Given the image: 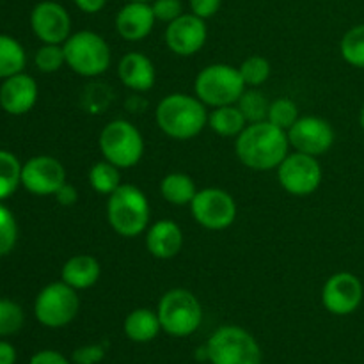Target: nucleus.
<instances>
[{"label": "nucleus", "mask_w": 364, "mask_h": 364, "mask_svg": "<svg viewBox=\"0 0 364 364\" xmlns=\"http://www.w3.org/2000/svg\"><path fill=\"white\" fill-rule=\"evenodd\" d=\"M288 148V134L270 121L247 124L235 141V153L238 160L249 169L262 173L277 169L287 159Z\"/></svg>", "instance_id": "obj_1"}, {"label": "nucleus", "mask_w": 364, "mask_h": 364, "mask_svg": "<svg viewBox=\"0 0 364 364\" xmlns=\"http://www.w3.org/2000/svg\"><path fill=\"white\" fill-rule=\"evenodd\" d=\"M155 119L167 137L174 141H191L208 127V110L198 96L173 92L160 100Z\"/></svg>", "instance_id": "obj_2"}, {"label": "nucleus", "mask_w": 364, "mask_h": 364, "mask_svg": "<svg viewBox=\"0 0 364 364\" xmlns=\"http://www.w3.org/2000/svg\"><path fill=\"white\" fill-rule=\"evenodd\" d=\"M151 210L144 192L130 183H121L107 201V220L119 237L135 238L148 230Z\"/></svg>", "instance_id": "obj_3"}, {"label": "nucleus", "mask_w": 364, "mask_h": 364, "mask_svg": "<svg viewBox=\"0 0 364 364\" xmlns=\"http://www.w3.org/2000/svg\"><path fill=\"white\" fill-rule=\"evenodd\" d=\"M247 89L238 68L231 64H210L203 68L194 80V92L206 107L235 105Z\"/></svg>", "instance_id": "obj_4"}, {"label": "nucleus", "mask_w": 364, "mask_h": 364, "mask_svg": "<svg viewBox=\"0 0 364 364\" xmlns=\"http://www.w3.org/2000/svg\"><path fill=\"white\" fill-rule=\"evenodd\" d=\"M66 66L85 78L100 77L112 63V52L105 39L92 31L71 34L63 45Z\"/></svg>", "instance_id": "obj_5"}, {"label": "nucleus", "mask_w": 364, "mask_h": 364, "mask_svg": "<svg viewBox=\"0 0 364 364\" xmlns=\"http://www.w3.org/2000/svg\"><path fill=\"white\" fill-rule=\"evenodd\" d=\"M164 333L174 338H187L199 329L203 322V308L192 291L173 288L162 295L156 308Z\"/></svg>", "instance_id": "obj_6"}, {"label": "nucleus", "mask_w": 364, "mask_h": 364, "mask_svg": "<svg viewBox=\"0 0 364 364\" xmlns=\"http://www.w3.org/2000/svg\"><path fill=\"white\" fill-rule=\"evenodd\" d=\"M212 364H262V348L251 333L238 326L219 327L205 347Z\"/></svg>", "instance_id": "obj_7"}, {"label": "nucleus", "mask_w": 364, "mask_h": 364, "mask_svg": "<svg viewBox=\"0 0 364 364\" xmlns=\"http://www.w3.org/2000/svg\"><path fill=\"white\" fill-rule=\"evenodd\" d=\"M103 159L119 169H130L144 155V139L139 128L127 119H114L103 127L98 139Z\"/></svg>", "instance_id": "obj_8"}, {"label": "nucleus", "mask_w": 364, "mask_h": 364, "mask_svg": "<svg viewBox=\"0 0 364 364\" xmlns=\"http://www.w3.org/2000/svg\"><path fill=\"white\" fill-rule=\"evenodd\" d=\"M78 309H80V299L77 290L64 281L46 284L34 302L36 320L48 329L70 326L78 315Z\"/></svg>", "instance_id": "obj_9"}, {"label": "nucleus", "mask_w": 364, "mask_h": 364, "mask_svg": "<svg viewBox=\"0 0 364 364\" xmlns=\"http://www.w3.org/2000/svg\"><path fill=\"white\" fill-rule=\"evenodd\" d=\"M237 203L230 192L208 187L198 191L191 203V213L196 223L210 231L228 230L237 219Z\"/></svg>", "instance_id": "obj_10"}, {"label": "nucleus", "mask_w": 364, "mask_h": 364, "mask_svg": "<svg viewBox=\"0 0 364 364\" xmlns=\"http://www.w3.org/2000/svg\"><path fill=\"white\" fill-rule=\"evenodd\" d=\"M322 178L323 173L318 159L301 151L288 153L287 159L277 167V180L281 187L288 194L299 198L313 194L322 183Z\"/></svg>", "instance_id": "obj_11"}, {"label": "nucleus", "mask_w": 364, "mask_h": 364, "mask_svg": "<svg viewBox=\"0 0 364 364\" xmlns=\"http://www.w3.org/2000/svg\"><path fill=\"white\" fill-rule=\"evenodd\" d=\"M287 134L290 146L295 151L306 153L316 159L326 155L334 144L333 127L329 121L318 116L299 117Z\"/></svg>", "instance_id": "obj_12"}, {"label": "nucleus", "mask_w": 364, "mask_h": 364, "mask_svg": "<svg viewBox=\"0 0 364 364\" xmlns=\"http://www.w3.org/2000/svg\"><path fill=\"white\" fill-rule=\"evenodd\" d=\"M364 297L361 279L350 272H338L326 281L322 304L331 315L347 316L358 311Z\"/></svg>", "instance_id": "obj_13"}, {"label": "nucleus", "mask_w": 364, "mask_h": 364, "mask_svg": "<svg viewBox=\"0 0 364 364\" xmlns=\"http://www.w3.org/2000/svg\"><path fill=\"white\" fill-rule=\"evenodd\" d=\"M66 183V169L55 156H32L21 167V185L34 196H53Z\"/></svg>", "instance_id": "obj_14"}, {"label": "nucleus", "mask_w": 364, "mask_h": 364, "mask_svg": "<svg viewBox=\"0 0 364 364\" xmlns=\"http://www.w3.org/2000/svg\"><path fill=\"white\" fill-rule=\"evenodd\" d=\"M31 27L36 38L45 45H64L71 36L70 13L59 2L45 0L32 9Z\"/></svg>", "instance_id": "obj_15"}, {"label": "nucleus", "mask_w": 364, "mask_h": 364, "mask_svg": "<svg viewBox=\"0 0 364 364\" xmlns=\"http://www.w3.org/2000/svg\"><path fill=\"white\" fill-rule=\"evenodd\" d=\"M208 28L203 18L196 14H181L174 21L167 23L166 45L173 53L180 57H192L205 46Z\"/></svg>", "instance_id": "obj_16"}, {"label": "nucleus", "mask_w": 364, "mask_h": 364, "mask_svg": "<svg viewBox=\"0 0 364 364\" xmlns=\"http://www.w3.org/2000/svg\"><path fill=\"white\" fill-rule=\"evenodd\" d=\"M38 84L27 73H16L4 78L0 85V107L11 116H23L34 109L38 102Z\"/></svg>", "instance_id": "obj_17"}, {"label": "nucleus", "mask_w": 364, "mask_h": 364, "mask_svg": "<svg viewBox=\"0 0 364 364\" xmlns=\"http://www.w3.org/2000/svg\"><path fill=\"white\" fill-rule=\"evenodd\" d=\"M151 4L148 2H130L119 9L116 16V31L124 41L137 43L148 38L155 25Z\"/></svg>", "instance_id": "obj_18"}, {"label": "nucleus", "mask_w": 364, "mask_h": 364, "mask_svg": "<svg viewBox=\"0 0 364 364\" xmlns=\"http://www.w3.org/2000/svg\"><path fill=\"white\" fill-rule=\"evenodd\" d=\"M117 77L121 84L134 92H148L156 80L155 64L141 52H130L121 57L117 64Z\"/></svg>", "instance_id": "obj_19"}, {"label": "nucleus", "mask_w": 364, "mask_h": 364, "mask_svg": "<svg viewBox=\"0 0 364 364\" xmlns=\"http://www.w3.org/2000/svg\"><path fill=\"white\" fill-rule=\"evenodd\" d=\"M146 249L156 259H171L183 249V231L174 220L160 219L148 228Z\"/></svg>", "instance_id": "obj_20"}, {"label": "nucleus", "mask_w": 364, "mask_h": 364, "mask_svg": "<svg viewBox=\"0 0 364 364\" xmlns=\"http://www.w3.org/2000/svg\"><path fill=\"white\" fill-rule=\"evenodd\" d=\"M100 276H102V265L91 255L71 256L60 270V281L70 284L77 291L95 287Z\"/></svg>", "instance_id": "obj_21"}, {"label": "nucleus", "mask_w": 364, "mask_h": 364, "mask_svg": "<svg viewBox=\"0 0 364 364\" xmlns=\"http://www.w3.org/2000/svg\"><path fill=\"white\" fill-rule=\"evenodd\" d=\"M123 331L128 340L134 343H149L159 336L162 326L156 311L149 308H139L124 318Z\"/></svg>", "instance_id": "obj_22"}, {"label": "nucleus", "mask_w": 364, "mask_h": 364, "mask_svg": "<svg viewBox=\"0 0 364 364\" xmlns=\"http://www.w3.org/2000/svg\"><path fill=\"white\" fill-rule=\"evenodd\" d=\"M160 194L174 206L191 205L198 194L196 181L185 173H169L160 181Z\"/></svg>", "instance_id": "obj_23"}, {"label": "nucleus", "mask_w": 364, "mask_h": 364, "mask_svg": "<svg viewBox=\"0 0 364 364\" xmlns=\"http://www.w3.org/2000/svg\"><path fill=\"white\" fill-rule=\"evenodd\" d=\"M208 127L220 137L237 139L244 132V128L247 127V121H245L244 114L240 112V109L235 103V105H224L213 109L208 114Z\"/></svg>", "instance_id": "obj_24"}, {"label": "nucleus", "mask_w": 364, "mask_h": 364, "mask_svg": "<svg viewBox=\"0 0 364 364\" xmlns=\"http://www.w3.org/2000/svg\"><path fill=\"white\" fill-rule=\"evenodd\" d=\"M27 64V53L14 38L0 34V78H9L21 73Z\"/></svg>", "instance_id": "obj_25"}, {"label": "nucleus", "mask_w": 364, "mask_h": 364, "mask_svg": "<svg viewBox=\"0 0 364 364\" xmlns=\"http://www.w3.org/2000/svg\"><path fill=\"white\" fill-rule=\"evenodd\" d=\"M89 185L98 194L110 196L114 191L121 187L119 167H116L105 159L102 162L92 164V167L89 169Z\"/></svg>", "instance_id": "obj_26"}, {"label": "nucleus", "mask_w": 364, "mask_h": 364, "mask_svg": "<svg viewBox=\"0 0 364 364\" xmlns=\"http://www.w3.org/2000/svg\"><path fill=\"white\" fill-rule=\"evenodd\" d=\"M21 167L14 153L0 149V201L11 198L21 185Z\"/></svg>", "instance_id": "obj_27"}, {"label": "nucleus", "mask_w": 364, "mask_h": 364, "mask_svg": "<svg viewBox=\"0 0 364 364\" xmlns=\"http://www.w3.org/2000/svg\"><path fill=\"white\" fill-rule=\"evenodd\" d=\"M237 107L244 114L247 124H252L267 121L270 103L265 98V95L262 91H258V87H247L244 91V95L240 96V100L237 102Z\"/></svg>", "instance_id": "obj_28"}, {"label": "nucleus", "mask_w": 364, "mask_h": 364, "mask_svg": "<svg viewBox=\"0 0 364 364\" xmlns=\"http://www.w3.org/2000/svg\"><path fill=\"white\" fill-rule=\"evenodd\" d=\"M340 52L345 63L364 70V23L345 32L340 43Z\"/></svg>", "instance_id": "obj_29"}, {"label": "nucleus", "mask_w": 364, "mask_h": 364, "mask_svg": "<svg viewBox=\"0 0 364 364\" xmlns=\"http://www.w3.org/2000/svg\"><path fill=\"white\" fill-rule=\"evenodd\" d=\"M299 107L294 100L290 98H277L270 103L269 107V116L267 121H270L272 124H276L281 130L288 132L295 124V121L299 119Z\"/></svg>", "instance_id": "obj_30"}, {"label": "nucleus", "mask_w": 364, "mask_h": 364, "mask_svg": "<svg viewBox=\"0 0 364 364\" xmlns=\"http://www.w3.org/2000/svg\"><path fill=\"white\" fill-rule=\"evenodd\" d=\"M247 87H262L270 77V63L263 55H251L238 68Z\"/></svg>", "instance_id": "obj_31"}, {"label": "nucleus", "mask_w": 364, "mask_h": 364, "mask_svg": "<svg viewBox=\"0 0 364 364\" xmlns=\"http://www.w3.org/2000/svg\"><path fill=\"white\" fill-rule=\"evenodd\" d=\"M23 323L25 313L21 306L9 299H0V338L16 334Z\"/></svg>", "instance_id": "obj_32"}, {"label": "nucleus", "mask_w": 364, "mask_h": 364, "mask_svg": "<svg viewBox=\"0 0 364 364\" xmlns=\"http://www.w3.org/2000/svg\"><path fill=\"white\" fill-rule=\"evenodd\" d=\"M34 64L41 73H55L66 64L63 45H45L38 48L34 55Z\"/></svg>", "instance_id": "obj_33"}, {"label": "nucleus", "mask_w": 364, "mask_h": 364, "mask_svg": "<svg viewBox=\"0 0 364 364\" xmlns=\"http://www.w3.org/2000/svg\"><path fill=\"white\" fill-rule=\"evenodd\" d=\"M18 240L16 219L7 206L0 205V258L9 255Z\"/></svg>", "instance_id": "obj_34"}, {"label": "nucleus", "mask_w": 364, "mask_h": 364, "mask_svg": "<svg viewBox=\"0 0 364 364\" xmlns=\"http://www.w3.org/2000/svg\"><path fill=\"white\" fill-rule=\"evenodd\" d=\"M151 9L156 20L171 23L183 14V4L181 0H153Z\"/></svg>", "instance_id": "obj_35"}, {"label": "nucleus", "mask_w": 364, "mask_h": 364, "mask_svg": "<svg viewBox=\"0 0 364 364\" xmlns=\"http://www.w3.org/2000/svg\"><path fill=\"white\" fill-rule=\"evenodd\" d=\"M107 348L103 343H91L82 345V347L75 348L71 354V361L75 364H100L105 359Z\"/></svg>", "instance_id": "obj_36"}, {"label": "nucleus", "mask_w": 364, "mask_h": 364, "mask_svg": "<svg viewBox=\"0 0 364 364\" xmlns=\"http://www.w3.org/2000/svg\"><path fill=\"white\" fill-rule=\"evenodd\" d=\"M188 6H191L192 14L203 18V20H208V18L215 16L219 13L223 0H191Z\"/></svg>", "instance_id": "obj_37"}, {"label": "nucleus", "mask_w": 364, "mask_h": 364, "mask_svg": "<svg viewBox=\"0 0 364 364\" xmlns=\"http://www.w3.org/2000/svg\"><path fill=\"white\" fill-rule=\"evenodd\" d=\"M28 364H71L64 358L60 352L57 350H41L38 354H34L31 358V363Z\"/></svg>", "instance_id": "obj_38"}, {"label": "nucleus", "mask_w": 364, "mask_h": 364, "mask_svg": "<svg viewBox=\"0 0 364 364\" xmlns=\"http://www.w3.org/2000/svg\"><path fill=\"white\" fill-rule=\"evenodd\" d=\"M55 199L60 206H73L78 201V191L71 183H64L59 191L55 192Z\"/></svg>", "instance_id": "obj_39"}, {"label": "nucleus", "mask_w": 364, "mask_h": 364, "mask_svg": "<svg viewBox=\"0 0 364 364\" xmlns=\"http://www.w3.org/2000/svg\"><path fill=\"white\" fill-rule=\"evenodd\" d=\"M75 6L82 11V13L87 14H96L105 7L107 0H73Z\"/></svg>", "instance_id": "obj_40"}, {"label": "nucleus", "mask_w": 364, "mask_h": 364, "mask_svg": "<svg viewBox=\"0 0 364 364\" xmlns=\"http://www.w3.org/2000/svg\"><path fill=\"white\" fill-rule=\"evenodd\" d=\"M16 363V350L11 343L0 340V364H14Z\"/></svg>", "instance_id": "obj_41"}, {"label": "nucleus", "mask_w": 364, "mask_h": 364, "mask_svg": "<svg viewBox=\"0 0 364 364\" xmlns=\"http://www.w3.org/2000/svg\"><path fill=\"white\" fill-rule=\"evenodd\" d=\"M359 124H361V128H363V132H364V105H363V109H361V114H359Z\"/></svg>", "instance_id": "obj_42"}, {"label": "nucleus", "mask_w": 364, "mask_h": 364, "mask_svg": "<svg viewBox=\"0 0 364 364\" xmlns=\"http://www.w3.org/2000/svg\"><path fill=\"white\" fill-rule=\"evenodd\" d=\"M134 2H153V0H134Z\"/></svg>", "instance_id": "obj_43"}]
</instances>
